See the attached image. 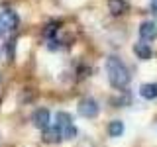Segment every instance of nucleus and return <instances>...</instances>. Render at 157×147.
I'll return each instance as SVG.
<instances>
[{"mask_svg":"<svg viewBox=\"0 0 157 147\" xmlns=\"http://www.w3.org/2000/svg\"><path fill=\"white\" fill-rule=\"evenodd\" d=\"M106 73H108L110 85L116 86V88H126L132 81V75H130V71H128V67L118 57H108L106 59Z\"/></svg>","mask_w":157,"mask_h":147,"instance_id":"obj_1","label":"nucleus"},{"mask_svg":"<svg viewBox=\"0 0 157 147\" xmlns=\"http://www.w3.org/2000/svg\"><path fill=\"white\" fill-rule=\"evenodd\" d=\"M4 29H6V28H4V26H2V24H0V37H2V36H4Z\"/></svg>","mask_w":157,"mask_h":147,"instance_id":"obj_16","label":"nucleus"},{"mask_svg":"<svg viewBox=\"0 0 157 147\" xmlns=\"http://www.w3.org/2000/svg\"><path fill=\"white\" fill-rule=\"evenodd\" d=\"M59 139H61L59 127H47V130H43V141H47V143H57Z\"/></svg>","mask_w":157,"mask_h":147,"instance_id":"obj_9","label":"nucleus"},{"mask_svg":"<svg viewBox=\"0 0 157 147\" xmlns=\"http://www.w3.org/2000/svg\"><path fill=\"white\" fill-rule=\"evenodd\" d=\"M134 53H136L137 59H141V61H149L151 59V47L147 45V43H136Z\"/></svg>","mask_w":157,"mask_h":147,"instance_id":"obj_7","label":"nucleus"},{"mask_svg":"<svg viewBox=\"0 0 157 147\" xmlns=\"http://www.w3.org/2000/svg\"><path fill=\"white\" fill-rule=\"evenodd\" d=\"M122 134H124V124L120 120H114L108 124V135L110 137H120Z\"/></svg>","mask_w":157,"mask_h":147,"instance_id":"obj_11","label":"nucleus"},{"mask_svg":"<svg viewBox=\"0 0 157 147\" xmlns=\"http://www.w3.org/2000/svg\"><path fill=\"white\" fill-rule=\"evenodd\" d=\"M140 96L145 98V100H153V98H157V85H153V82L141 85L140 86Z\"/></svg>","mask_w":157,"mask_h":147,"instance_id":"obj_8","label":"nucleus"},{"mask_svg":"<svg viewBox=\"0 0 157 147\" xmlns=\"http://www.w3.org/2000/svg\"><path fill=\"white\" fill-rule=\"evenodd\" d=\"M57 26H59L57 22H51V24H47V26L43 28V36H45L47 39H53V36H55V32L59 29Z\"/></svg>","mask_w":157,"mask_h":147,"instance_id":"obj_12","label":"nucleus"},{"mask_svg":"<svg viewBox=\"0 0 157 147\" xmlns=\"http://www.w3.org/2000/svg\"><path fill=\"white\" fill-rule=\"evenodd\" d=\"M73 126L71 124V116L67 114V112H57L55 114V127H59V131L65 130V127Z\"/></svg>","mask_w":157,"mask_h":147,"instance_id":"obj_10","label":"nucleus"},{"mask_svg":"<svg viewBox=\"0 0 157 147\" xmlns=\"http://www.w3.org/2000/svg\"><path fill=\"white\" fill-rule=\"evenodd\" d=\"M49 120H51V114H49L47 108H39V110H36V114H33V124L39 130H47Z\"/></svg>","mask_w":157,"mask_h":147,"instance_id":"obj_4","label":"nucleus"},{"mask_svg":"<svg viewBox=\"0 0 157 147\" xmlns=\"http://www.w3.org/2000/svg\"><path fill=\"white\" fill-rule=\"evenodd\" d=\"M77 137V127L75 126H69L65 130H61V139H75Z\"/></svg>","mask_w":157,"mask_h":147,"instance_id":"obj_13","label":"nucleus"},{"mask_svg":"<svg viewBox=\"0 0 157 147\" xmlns=\"http://www.w3.org/2000/svg\"><path fill=\"white\" fill-rule=\"evenodd\" d=\"M108 10L112 16H122L128 10V2L126 0H108Z\"/></svg>","mask_w":157,"mask_h":147,"instance_id":"obj_6","label":"nucleus"},{"mask_svg":"<svg viewBox=\"0 0 157 147\" xmlns=\"http://www.w3.org/2000/svg\"><path fill=\"white\" fill-rule=\"evenodd\" d=\"M77 108H78V114L82 118H96L98 112H100V106H98V102L94 98H82Z\"/></svg>","mask_w":157,"mask_h":147,"instance_id":"obj_2","label":"nucleus"},{"mask_svg":"<svg viewBox=\"0 0 157 147\" xmlns=\"http://www.w3.org/2000/svg\"><path fill=\"white\" fill-rule=\"evenodd\" d=\"M151 12L157 14V0H151Z\"/></svg>","mask_w":157,"mask_h":147,"instance_id":"obj_15","label":"nucleus"},{"mask_svg":"<svg viewBox=\"0 0 157 147\" xmlns=\"http://www.w3.org/2000/svg\"><path fill=\"white\" fill-rule=\"evenodd\" d=\"M14 47H16V41H10L6 43V57H8V61H14Z\"/></svg>","mask_w":157,"mask_h":147,"instance_id":"obj_14","label":"nucleus"},{"mask_svg":"<svg viewBox=\"0 0 157 147\" xmlns=\"http://www.w3.org/2000/svg\"><path fill=\"white\" fill-rule=\"evenodd\" d=\"M0 24L6 29H16L20 26V16L14 10H4V12L0 14Z\"/></svg>","mask_w":157,"mask_h":147,"instance_id":"obj_3","label":"nucleus"},{"mask_svg":"<svg viewBox=\"0 0 157 147\" xmlns=\"http://www.w3.org/2000/svg\"><path fill=\"white\" fill-rule=\"evenodd\" d=\"M140 37L145 39V41L155 39L157 37V24H153V22H141V26H140Z\"/></svg>","mask_w":157,"mask_h":147,"instance_id":"obj_5","label":"nucleus"}]
</instances>
